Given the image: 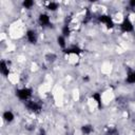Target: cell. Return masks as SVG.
I'll return each mask as SVG.
<instances>
[{
    "instance_id": "1",
    "label": "cell",
    "mask_w": 135,
    "mask_h": 135,
    "mask_svg": "<svg viewBox=\"0 0 135 135\" xmlns=\"http://www.w3.org/2000/svg\"><path fill=\"white\" fill-rule=\"evenodd\" d=\"M32 95H33V89H31V88L24 86V88H20V89L16 90V97L23 102L30 100Z\"/></svg>"
},
{
    "instance_id": "2",
    "label": "cell",
    "mask_w": 135,
    "mask_h": 135,
    "mask_svg": "<svg viewBox=\"0 0 135 135\" xmlns=\"http://www.w3.org/2000/svg\"><path fill=\"white\" fill-rule=\"evenodd\" d=\"M24 107L27 109V111L34 113V114H39L41 111H42V105L36 101V100H33V99H30L27 101L24 102Z\"/></svg>"
},
{
    "instance_id": "3",
    "label": "cell",
    "mask_w": 135,
    "mask_h": 135,
    "mask_svg": "<svg viewBox=\"0 0 135 135\" xmlns=\"http://www.w3.org/2000/svg\"><path fill=\"white\" fill-rule=\"evenodd\" d=\"M119 28L122 33H133L134 32V24L133 22L130 20V18L124 17L123 20L121 21V23L119 24Z\"/></svg>"
},
{
    "instance_id": "4",
    "label": "cell",
    "mask_w": 135,
    "mask_h": 135,
    "mask_svg": "<svg viewBox=\"0 0 135 135\" xmlns=\"http://www.w3.org/2000/svg\"><path fill=\"white\" fill-rule=\"evenodd\" d=\"M97 19H98V21H99L100 23L104 24L105 27L109 28V30H110V28H113V27L115 26V23H114L112 17H111L110 15H108V14H101V15H99V16L97 17Z\"/></svg>"
},
{
    "instance_id": "5",
    "label": "cell",
    "mask_w": 135,
    "mask_h": 135,
    "mask_svg": "<svg viewBox=\"0 0 135 135\" xmlns=\"http://www.w3.org/2000/svg\"><path fill=\"white\" fill-rule=\"evenodd\" d=\"M38 23L40 26L42 27H49L52 25V22H51V17L49 14L46 13H40L38 15Z\"/></svg>"
},
{
    "instance_id": "6",
    "label": "cell",
    "mask_w": 135,
    "mask_h": 135,
    "mask_svg": "<svg viewBox=\"0 0 135 135\" xmlns=\"http://www.w3.org/2000/svg\"><path fill=\"white\" fill-rule=\"evenodd\" d=\"M25 38H26L27 42L31 43V44H36L37 41H38L37 33H36L35 30H32V28H30L25 32Z\"/></svg>"
},
{
    "instance_id": "7",
    "label": "cell",
    "mask_w": 135,
    "mask_h": 135,
    "mask_svg": "<svg viewBox=\"0 0 135 135\" xmlns=\"http://www.w3.org/2000/svg\"><path fill=\"white\" fill-rule=\"evenodd\" d=\"M62 53L65 55H80L83 53V50L79 47L78 45H72L64 50H62Z\"/></svg>"
},
{
    "instance_id": "8",
    "label": "cell",
    "mask_w": 135,
    "mask_h": 135,
    "mask_svg": "<svg viewBox=\"0 0 135 135\" xmlns=\"http://www.w3.org/2000/svg\"><path fill=\"white\" fill-rule=\"evenodd\" d=\"M0 73H1V75H2L3 77H8V75H9V73H11L8 63H7L4 59H2V60L0 61Z\"/></svg>"
},
{
    "instance_id": "9",
    "label": "cell",
    "mask_w": 135,
    "mask_h": 135,
    "mask_svg": "<svg viewBox=\"0 0 135 135\" xmlns=\"http://www.w3.org/2000/svg\"><path fill=\"white\" fill-rule=\"evenodd\" d=\"M2 119H3V121H5V122H7V123H11V122H13L14 119H15V114H14L11 110H6V111H4L3 114H2Z\"/></svg>"
},
{
    "instance_id": "10",
    "label": "cell",
    "mask_w": 135,
    "mask_h": 135,
    "mask_svg": "<svg viewBox=\"0 0 135 135\" xmlns=\"http://www.w3.org/2000/svg\"><path fill=\"white\" fill-rule=\"evenodd\" d=\"M92 99L96 102L98 109H101L102 108V96H101V93L100 92H94L92 94Z\"/></svg>"
},
{
    "instance_id": "11",
    "label": "cell",
    "mask_w": 135,
    "mask_h": 135,
    "mask_svg": "<svg viewBox=\"0 0 135 135\" xmlns=\"http://www.w3.org/2000/svg\"><path fill=\"white\" fill-rule=\"evenodd\" d=\"M80 132H81L82 135H90V134H92L94 132V127L92 124H90V123L83 124L80 128Z\"/></svg>"
},
{
    "instance_id": "12",
    "label": "cell",
    "mask_w": 135,
    "mask_h": 135,
    "mask_svg": "<svg viewBox=\"0 0 135 135\" xmlns=\"http://www.w3.org/2000/svg\"><path fill=\"white\" fill-rule=\"evenodd\" d=\"M126 82L128 84H135V70H129L126 76Z\"/></svg>"
},
{
    "instance_id": "13",
    "label": "cell",
    "mask_w": 135,
    "mask_h": 135,
    "mask_svg": "<svg viewBox=\"0 0 135 135\" xmlns=\"http://www.w3.org/2000/svg\"><path fill=\"white\" fill-rule=\"evenodd\" d=\"M56 41H57V44L59 47H61L62 50L66 49V38L65 37H63L62 35H59V36H57Z\"/></svg>"
},
{
    "instance_id": "14",
    "label": "cell",
    "mask_w": 135,
    "mask_h": 135,
    "mask_svg": "<svg viewBox=\"0 0 135 135\" xmlns=\"http://www.w3.org/2000/svg\"><path fill=\"white\" fill-rule=\"evenodd\" d=\"M45 8H46L49 12H56V11L59 8V3H58V2H55V1L47 2Z\"/></svg>"
},
{
    "instance_id": "15",
    "label": "cell",
    "mask_w": 135,
    "mask_h": 135,
    "mask_svg": "<svg viewBox=\"0 0 135 135\" xmlns=\"http://www.w3.org/2000/svg\"><path fill=\"white\" fill-rule=\"evenodd\" d=\"M71 33H72V31H71L70 24L69 23H64L62 25V27H61V35L66 38V37H69L71 35Z\"/></svg>"
},
{
    "instance_id": "16",
    "label": "cell",
    "mask_w": 135,
    "mask_h": 135,
    "mask_svg": "<svg viewBox=\"0 0 135 135\" xmlns=\"http://www.w3.org/2000/svg\"><path fill=\"white\" fill-rule=\"evenodd\" d=\"M22 7L25 8V9H31L34 5H35V2L33 0H23L22 3H21Z\"/></svg>"
},
{
    "instance_id": "17",
    "label": "cell",
    "mask_w": 135,
    "mask_h": 135,
    "mask_svg": "<svg viewBox=\"0 0 135 135\" xmlns=\"http://www.w3.org/2000/svg\"><path fill=\"white\" fill-rule=\"evenodd\" d=\"M107 134L108 135H118V131L116 128H110Z\"/></svg>"
},
{
    "instance_id": "18",
    "label": "cell",
    "mask_w": 135,
    "mask_h": 135,
    "mask_svg": "<svg viewBox=\"0 0 135 135\" xmlns=\"http://www.w3.org/2000/svg\"><path fill=\"white\" fill-rule=\"evenodd\" d=\"M45 58L47 59V61H51V62H52V61H54V60L57 58V56H56L55 54H47V55L45 56Z\"/></svg>"
},
{
    "instance_id": "19",
    "label": "cell",
    "mask_w": 135,
    "mask_h": 135,
    "mask_svg": "<svg viewBox=\"0 0 135 135\" xmlns=\"http://www.w3.org/2000/svg\"><path fill=\"white\" fill-rule=\"evenodd\" d=\"M128 4H129V6H130V7L135 8V0H130V1L128 2Z\"/></svg>"
},
{
    "instance_id": "20",
    "label": "cell",
    "mask_w": 135,
    "mask_h": 135,
    "mask_svg": "<svg viewBox=\"0 0 135 135\" xmlns=\"http://www.w3.org/2000/svg\"><path fill=\"white\" fill-rule=\"evenodd\" d=\"M39 135H46V134H45V132H44V130H43V129H41V130H40V133H39Z\"/></svg>"
},
{
    "instance_id": "21",
    "label": "cell",
    "mask_w": 135,
    "mask_h": 135,
    "mask_svg": "<svg viewBox=\"0 0 135 135\" xmlns=\"http://www.w3.org/2000/svg\"><path fill=\"white\" fill-rule=\"evenodd\" d=\"M89 80H90V78H89L88 76H85V77H83V81H85V82H86V81H89Z\"/></svg>"
},
{
    "instance_id": "22",
    "label": "cell",
    "mask_w": 135,
    "mask_h": 135,
    "mask_svg": "<svg viewBox=\"0 0 135 135\" xmlns=\"http://www.w3.org/2000/svg\"><path fill=\"white\" fill-rule=\"evenodd\" d=\"M134 39H135V33H134Z\"/></svg>"
}]
</instances>
